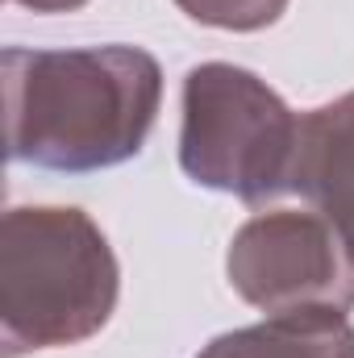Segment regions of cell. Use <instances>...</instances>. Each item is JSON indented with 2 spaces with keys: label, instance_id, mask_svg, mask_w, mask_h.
<instances>
[{
  "label": "cell",
  "instance_id": "obj_4",
  "mask_svg": "<svg viewBox=\"0 0 354 358\" xmlns=\"http://www.w3.org/2000/svg\"><path fill=\"white\" fill-rule=\"evenodd\" d=\"M225 275L234 292L267 317L354 308V259L317 208L250 217L229 242Z\"/></svg>",
  "mask_w": 354,
  "mask_h": 358
},
{
  "label": "cell",
  "instance_id": "obj_3",
  "mask_svg": "<svg viewBox=\"0 0 354 358\" xmlns=\"http://www.w3.org/2000/svg\"><path fill=\"white\" fill-rule=\"evenodd\" d=\"M300 117L246 67L200 63L183 80L179 167L196 187L267 204L292 192Z\"/></svg>",
  "mask_w": 354,
  "mask_h": 358
},
{
  "label": "cell",
  "instance_id": "obj_1",
  "mask_svg": "<svg viewBox=\"0 0 354 358\" xmlns=\"http://www.w3.org/2000/svg\"><path fill=\"white\" fill-rule=\"evenodd\" d=\"M4 146L13 163L88 176L142 155L159 104L163 67L142 46L4 50Z\"/></svg>",
  "mask_w": 354,
  "mask_h": 358
},
{
  "label": "cell",
  "instance_id": "obj_8",
  "mask_svg": "<svg viewBox=\"0 0 354 358\" xmlns=\"http://www.w3.org/2000/svg\"><path fill=\"white\" fill-rule=\"evenodd\" d=\"M13 4L34 8V13H76V8H84L88 0H13Z\"/></svg>",
  "mask_w": 354,
  "mask_h": 358
},
{
  "label": "cell",
  "instance_id": "obj_2",
  "mask_svg": "<svg viewBox=\"0 0 354 358\" xmlns=\"http://www.w3.org/2000/svg\"><path fill=\"white\" fill-rule=\"evenodd\" d=\"M121 296V267L84 208L25 204L0 225V355L80 346Z\"/></svg>",
  "mask_w": 354,
  "mask_h": 358
},
{
  "label": "cell",
  "instance_id": "obj_5",
  "mask_svg": "<svg viewBox=\"0 0 354 358\" xmlns=\"http://www.w3.org/2000/svg\"><path fill=\"white\" fill-rule=\"evenodd\" d=\"M292 192L338 229L354 259V92L300 117Z\"/></svg>",
  "mask_w": 354,
  "mask_h": 358
},
{
  "label": "cell",
  "instance_id": "obj_7",
  "mask_svg": "<svg viewBox=\"0 0 354 358\" xmlns=\"http://www.w3.org/2000/svg\"><path fill=\"white\" fill-rule=\"evenodd\" d=\"M179 13L213 25V29H229V34H255L267 29L283 17L288 0H176Z\"/></svg>",
  "mask_w": 354,
  "mask_h": 358
},
{
  "label": "cell",
  "instance_id": "obj_6",
  "mask_svg": "<svg viewBox=\"0 0 354 358\" xmlns=\"http://www.w3.org/2000/svg\"><path fill=\"white\" fill-rule=\"evenodd\" d=\"M196 358H354L346 313H288L213 338Z\"/></svg>",
  "mask_w": 354,
  "mask_h": 358
}]
</instances>
